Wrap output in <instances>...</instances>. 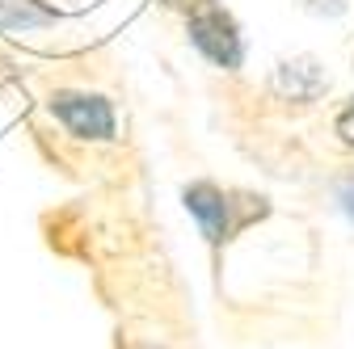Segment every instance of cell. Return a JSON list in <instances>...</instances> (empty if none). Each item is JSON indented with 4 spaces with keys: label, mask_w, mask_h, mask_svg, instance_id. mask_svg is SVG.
<instances>
[{
    "label": "cell",
    "mask_w": 354,
    "mask_h": 349,
    "mask_svg": "<svg viewBox=\"0 0 354 349\" xmlns=\"http://www.w3.org/2000/svg\"><path fill=\"white\" fill-rule=\"evenodd\" d=\"M47 110L55 114V122L68 135L84 139V143H110L114 139V106L102 93H84V89H55L47 97Z\"/></svg>",
    "instance_id": "cell-1"
},
{
    "label": "cell",
    "mask_w": 354,
    "mask_h": 349,
    "mask_svg": "<svg viewBox=\"0 0 354 349\" xmlns=\"http://www.w3.org/2000/svg\"><path fill=\"white\" fill-rule=\"evenodd\" d=\"M190 42H194V47H198L215 68L236 72L241 59H245V42H241L236 21L219 9V5H211V0H198V9L190 13Z\"/></svg>",
    "instance_id": "cell-2"
},
{
    "label": "cell",
    "mask_w": 354,
    "mask_h": 349,
    "mask_svg": "<svg viewBox=\"0 0 354 349\" xmlns=\"http://www.w3.org/2000/svg\"><path fill=\"white\" fill-rule=\"evenodd\" d=\"M186 210L198 219V228H203V236H207V244H224L228 236H232V198L219 190L215 181H194V186H186Z\"/></svg>",
    "instance_id": "cell-3"
},
{
    "label": "cell",
    "mask_w": 354,
    "mask_h": 349,
    "mask_svg": "<svg viewBox=\"0 0 354 349\" xmlns=\"http://www.w3.org/2000/svg\"><path fill=\"white\" fill-rule=\"evenodd\" d=\"M55 26V9H47L42 0H0V30L5 34H26Z\"/></svg>",
    "instance_id": "cell-4"
},
{
    "label": "cell",
    "mask_w": 354,
    "mask_h": 349,
    "mask_svg": "<svg viewBox=\"0 0 354 349\" xmlns=\"http://www.w3.org/2000/svg\"><path fill=\"white\" fill-rule=\"evenodd\" d=\"M337 135H342V143H350V148H354V101L337 114Z\"/></svg>",
    "instance_id": "cell-5"
},
{
    "label": "cell",
    "mask_w": 354,
    "mask_h": 349,
    "mask_svg": "<svg viewBox=\"0 0 354 349\" xmlns=\"http://www.w3.org/2000/svg\"><path fill=\"white\" fill-rule=\"evenodd\" d=\"M337 206H342V210L350 215V223H354V177L337 186Z\"/></svg>",
    "instance_id": "cell-6"
}]
</instances>
